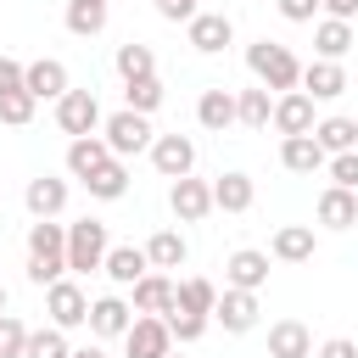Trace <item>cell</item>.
<instances>
[{
    "mask_svg": "<svg viewBox=\"0 0 358 358\" xmlns=\"http://www.w3.org/2000/svg\"><path fill=\"white\" fill-rule=\"evenodd\" d=\"M67 274V229L56 218H34L28 224V285H56Z\"/></svg>",
    "mask_w": 358,
    "mask_h": 358,
    "instance_id": "cell-1",
    "label": "cell"
},
{
    "mask_svg": "<svg viewBox=\"0 0 358 358\" xmlns=\"http://www.w3.org/2000/svg\"><path fill=\"white\" fill-rule=\"evenodd\" d=\"M246 67H252V78L263 84V90H302V62L291 56V45H280V39H257V45H246Z\"/></svg>",
    "mask_w": 358,
    "mask_h": 358,
    "instance_id": "cell-2",
    "label": "cell"
},
{
    "mask_svg": "<svg viewBox=\"0 0 358 358\" xmlns=\"http://www.w3.org/2000/svg\"><path fill=\"white\" fill-rule=\"evenodd\" d=\"M112 241H106V224L101 218H78L67 224V274H95L106 263Z\"/></svg>",
    "mask_w": 358,
    "mask_h": 358,
    "instance_id": "cell-3",
    "label": "cell"
},
{
    "mask_svg": "<svg viewBox=\"0 0 358 358\" xmlns=\"http://www.w3.org/2000/svg\"><path fill=\"white\" fill-rule=\"evenodd\" d=\"M101 140L112 145V157H134V151H151L157 134H151V117H145V112H129V106H123V112H112V117L101 123Z\"/></svg>",
    "mask_w": 358,
    "mask_h": 358,
    "instance_id": "cell-4",
    "label": "cell"
},
{
    "mask_svg": "<svg viewBox=\"0 0 358 358\" xmlns=\"http://www.w3.org/2000/svg\"><path fill=\"white\" fill-rule=\"evenodd\" d=\"M45 313H50V324H62V330H78V324H90V296H84V285L78 280H56V285H45Z\"/></svg>",
    "mask_w": 358,
    "mask_h": 358,
    "instance_id": "cell-5",
    "label": "cell"
},
{
    "mask_svg": "<svg viewBox=\"0 0 358 358\" xmlns=\"http://www.w3.org/2000/svg\"><path fill=\"white\" fill-rule=\"evenodd\" d=\"M123 352H129V358H168V352H173L168 319H162V313H134V324H129V336H123Z\"/></svg>",
    "mask_w": 358,
    "mask_h": 358,
    "instance_id": "cell-6",
    "label": "cell"
},
{
    "mask_svg": "<svg viewBox=\"0 0 358 358\" xmlns=\"http://www.w3.org/2000/svg\"><path fill=\"white\" fill-rule=\"evenodd\" d=\"M106 117H101V101H95V90H67L62 101H56V129L62 134H95Z\"/></svg>",
    "mask_w": 358,
    "mask_h": 358,
    "instance_id": "cell-7",
    "label": "cell"
},
{
    "mask_svg": "<svg viewBox=\"0 0 358 358\" xmlns=\"http://www.w3.org/2000/svg\"><path fill=\"white\" fill-rule=\"evenodd\" d=\"M151 168H157L162 179L196 173V140H190V134H157V140H151Z\"/></svg>",
    "mask_w": 358,
    "mask_h": 358,
    "instance_id": "cell-8",
    "label": "cell"
},
{
    "mask_svg": "<svg viewBox=\"0 0 358 358\" xmlns=\"http://www.w3.org/2000/svg\"><path fill=\"white\" fill-rule=\"evenodd\" d=\"M168 207H173V218H179V224H201V218L213 213V185H207V179H196V173H185V179H173V185H168Z\"/></svg>",
    "mask_w": 358,
    "mask_h": 358,
    "instance_id": "cell-9",
    "label": "cell"
},
{
    "mask_svg": "<svg viewBox=\"0 0 358 358\" xmlns=\"http://www.w3.org/2000/svg\"><path fill=\"white\" fill-rule=\"evenodd\" d=\"M213 319H218L229 336H246V330H257V291L224 285V291H218V302H213Z\"/></svg>",
    "mask_w": 358,
    "mask_h": 358,
    "instance_id": "cell-10",
    "label": "cell"
},
{
    "mask_svg": "<svg viewBox=\"0 0 358 358\" xmlns=\"http://www.w3.org/2000/svg\"><path fill=\"white\" fill-rule=\"evenodd\" d=\"M185 34H190V50H201V56H218L224 45H235V22L224 11H196L185 22Z\"/></svg>",
    "mask_w": 358,
    "mask_h": 358,
    "instance_id": "cell-11",
    "label": "cell"
},
{
    "mask_svg": "<svg viewBox=\"0 0 358 358\" xmlns=\"http://www.w3.org/2000/svg\"><path fill=\"white\" fill-rule=\"evenodd\" d=\"M313 95L308 90H285V95H274V129H280V140L285 134H313Z\"/></svg>",
    "mask_w": 358,
    "mask_h": 358,
    "instance_id": "cell-12",
    "label": "cell"
},
{
    "mask_svg": "<svg viewBox=\"0 0 358 358\" xmlns=\"http://www.w3.org/2000/svg\"><path fill=\"white\" fill-rule=\"evenodd\" d=\"M224 285H241V291H263L268 285V252L257 246H241L224 257Z\"/></svg>",
    "mask_w": 358,
    "mask_h": 358,
    "instance_id": "cell-13",
    "label": "cell"
},
{
    "mask_svg": "<svg viewBox=\"0 0 358 358\" xmlns=\"http://www.w3.org/2000/svg\"><path fill=\"white\" fill-rule=\"evenodd\" d=\"M22 90L34 95V101H62L73 84H67V62H56V56H39V62H28V78H22Z\"/></svg>",
    "mask_w": 358,
    "mask_h": 358,
    "instance_id": "cell-14",
    "label": "cell"
},
{
    "mask_svg": "<svg viewBox=\"0 0 358 358\" xmlns=\"http://www.w3.org/2000/svg\"><path fill=\"white\" fill-rule=\"evenodd\" d=\"M196 123H201L207 134H224L229 123H241V106H235V90H224V84H213V90H201V101H196Z\"/></svg>",
    "mask_w": 358,
    "mask_h": 358,
    "instance_id": "cell-15",
    "label": "cell"
},
{
    "mask_svg": "<svg viewBox=\"0 0 358 358\" xmlns=\"http://www.w3.org/2000/svg\"><path fill=\"white\" fill-rule=\"evenodd\" d=\"M302 90H308L313 101H336V95H347V67H341V62L313 56V62L302 67Z\"/></svg>",
    "mask_w": 358,
    "mask_h": 358,
    "instance_id": "cell-16",
    "label": "cell"
},
{
    "mask_svg": "<svg viewBox=\"0 0 358 358\" xmlns=\"http://www.w3.org/2000/svg\"><path fill=\"white\" fill-rule=\"evenodd\" d=\"M112 162V145L101 140V134H78V140H67V173L84 185L95 168H106Z\"/></svg>",
    "mask_w": 358,
    "mask_h": 358,
    "instance_id": "cell-17",
    "label": "cell"
},
{
    "mask_svg": "<svg viewBox=\"0 0 358 358\" xmlns=\"http://www.w3.org/2000/svg\"><path fill=\"white\" fill-rule=\"evenodd\" d=\"M129 324H134V302H123V296H95L90 302V330L95 336H129Z\"/></svg>",
    "mask_w": 358,
    "mask_h": 358,
    "instance_id": "cell-18",
    "label": "cell"
},
{
    "mask_svg": "<svg viewBox=\"0 0 358 358\" xmlns=\"http://www.w3.org/2000/svg\"><path fill=\"white\" fill-rule=\"evenodd\" d=\"M22 201H28V213H34V218H56V213L67 207V179H56V173H39V179H28Z\"/></svg>",
    "mask_w": 358,
    "mask_h": 358,
    "instance_id": "cell-19",
    "label": "cell"
},
{
    "mask_svg": "<svg viewBox=\"0 0 358 358\" xmlns=\"http://www.w3.org/2000/svg\"><path fill=\"white\" fill-rule=\"evenodd\" d=\"M173 285L179 280H168L162 268H151V274H140L129 291H134V313H168L173 308Z\"/></svg>",
    "mask_w": 358,
    "mask_h": 358,
    "instance_id": "cell-20",
    "label": "cell"
},
{
    "mask_svg": "<svg viewBox=\"0 0 358 358\" xmlns=\"http://www.w3.org/2000/svg\"><path fill=\"white\" fill-rule=\"evenodd\" d=\"M268 358H313V336L302 319H280L268 324Z\"/></svg>",
    "mask_w": 358,
    "mask_h": 358,
    "instance_id": "cell-21",
    "label": "cell"
},
{
    "mask_svg": "<svg viewBox=\"0 0 358 358\" xmlns=\"http://www.w3.org/2000/svg\"><path fill=\"white\" fill-rule=\"evenodd\" d=\"M280 162H285L291 173H319L330 157H324V145H319L313 134H285V140H280Z\"/></svg>",
    "mask_w": 358,
    "mask_h": 358,
    "instance_id": "cell-22",
    "label": "cell"
},
{
    "mask_svg": "<svg viewBox=\"0 0 358 358\" xmlns=\"http://www.w3.org/2000/svg\"><path fill=\"white\" fill-rule=\"evenodd\" d=\"M252 201H257L252 173H218V179H213V207H218V213H246Z\"/></svg>",
    "mask_w": 358,
    "mask_h": 358,
    "instance_id": "cell-23",
    "label": "cell"
},
{
    "mask_svg": "<svg viewBox=\"0 0 358 358\" xmlns=\"http://www.w3.org/2000/svg\"><path fill=\"white\" fill-rule=\"evenodd\" d=\"M319 224L324 229H352L358 224V190H341V185H330L324 196H319Z\"/></svg>",
    "mask_w": 358,
    "mask_h": 358,
    "instance_id": "cell-24",
    "label": "cell"
},
{
    "mask_svg": "<svg viewBox=\"0 0 358 358\" xmlns=\"http://www.w3.org/2000/svg\"><path fill=\"white\" fill-rule=\"evenodd\" d=\"M101 274L112 285H134L140 274H151V257H145V246H112L106 263H101Z\"/></svg>",
    "mask_w": 358,
    "mask_h": 358,
    "instance_id": "cell-25",
    "label": "cell"
},
{
    "mask_svg": "<svg viewBox=\"0 0 358 358\" xmlns=\"http://www.w3.org/2000/svg\"><path fill=\"white\" fill-rule=\"evenodd\" d=\"M352 45H358V39H352V22H341V17H319V22H313V50H319L324 62H341Z\"/></svg>",
    "mask_w": 358,
    "mask_h": 358,
    "instance_id": "cell-26",
    "label": "cell"
},
{
    "mask_svg": "<svg viewBox=\"0 0 358 358\" xmlns=\"http://www.w3.org/2000/svg\"><path fill=\"white\" fill-rule=\"evenodd\" d=\"M313 246H319V241H313V224H280V229H274V257H280V263H308Z\"/></svg>",
    "mask_w": 358,
    "mask_h": 358,
    "instance_id": "cell-27",
    "label": "cell"
},
{
    "mask_svg": "<svg viewBox=\"0 0 358 358\" xmlns=\"http://www.w3.org/2000/svg\"><path fill=\"white\" fill-rule=\"evenodd\" d=\"M112 17V0H67V34L78 39H95Z\"/></svg>",
    "mask_w": 358,
    "mask_h": 358,
    "instance_id": "cell-28",
    "label": "cell"
},
{
    "mask_svg": "<svg viewBox=\"0 0 358 358\" xmlns=\"http://www.w3.org/2000/svg\"><path fill=\"white\" fill-rule=\"evenodd\" d=\"M313 140L324 145V157L358 151V117H319V123H313Z\"/></svg>",
    "mask_w": 358,
    "mask_h": 358,
    "instance_id": "cell-29",
    "label": "cell"
},
{
    "mask_svg": "<svg viewBox=\"0 0 358 358\" xmlns=\"http://www.w3.org/2000/svg\"><path fill=\"white\" fill-rule=\"evenodd\" d=\"M112 67H117V78H123V84H134V78H151V73H157V56H151V45L129 39V45H117Z\"/></svg>",
    "mask_w": 358,
    "mask_h": 358,
    "instance_id": "cell-30",
    "label": "cell"
},
{
    "mask_svg": "<svg viewBox=\"0 0 358 358\" xmlns=\"http://www.w3.org/2000/svg\"><path fill=\"white\" fill-rule=\"evenodd\" d=\"M84 190H90L95 201H117V196H129V168H123V157H112L106 168H95V173L84 179Z\"/></svg>",
    "mask_w": 358,
    "mask_h": 358,
    "instance_id": "cell-31",
    "label": "cell"
},
{
    "mask_svg": "<svg viewBox=\"0 0 358 358\" xmlns=\"http://www.w3.org/2000/svg\"><path fill=\"white\" fill-rule=\"evenodd\" d=\"M145 257H151V268H162V274H168V268H179V263L190 257V246H185V235H179V229H157V235L145 241Z\"/></svg>",
    "mask_w": 358,
    "mask_h": 358,
    "instance_id": "cell-32",
    "label": "cell"
},
{
    "mask_svg": "<svg viewBox=\"0 0 358 358\" xmlns=\"http://www.w3.org/2000/svg\"><path fill=\"white\" fill-rule=\"evenodd\" d=\"M235 106H241V123L246 129H268L274 123V95L257 84V90H235Z\"/></svg>",
    "mask_w": 358,
    "mask_h": 358,
    "instance_id": "cell-33",
    "label": "cell"
},
{
    "mask_svg": "<svg viewBox=\"0 0 358 358\" xmlns=\"http://www.w3.org/2000/svg\"><path fill=\"white\" fill-rule=\"evenodd\" d=\"M173 302H179V308H190V313H213L218 285H213V280H201V274H190V280H179V285H173Z\"/></svg>",
    "mask_w": 358,
    "mask_h": 358,
    "instance_id": "cell-34",
    "label": "cell"
},
{
    "mask_svg": "<svg viewBox=\"0 0 358 358\" xmlns=\"http://www.w3.org/2000/svg\"><path fill=\"white\" fill-rule=\"evenodd\" d=\"M162 319H168V330H173V341H179V347L201 341V336H207V324H213V313H190V308H179V302H173Z\"/></svg>",
    "mask_w": 358,
    "mask_h": 358,
    "instance_id": "cell-35",
    "label": "cell"
},
{
    "mask_svg": "<svg viewBox=\"0 0 358 358\" xmlns=\"http://www.w3.org/2000/svg\"><path fill=\"white\" fill-rule=\"evenodd\" d=\"M22 358H73V347H67V330H62V324L28 330V347H22Z\"/></svg>",
    "mask_w": 358,
    "mask_h": 358,
    "instance_id": "cell-36",
    "label": "cell"
},
{
    "mask_svg": "<svg viewBox=\"0 0 358 358\" xmlns=\"http://www.w3.org/2000/svg\"><path fill=\"white\" fill-rule=\"evenodd\" d=\"M123 106H129V112H145V117H151V112L162 106V78L151 73V78H134V84H123Z\"/></svg>",
    "mask_w": 358,
    "mask_h": 358,
    "instance_id": "cell-37",
    "label": "cell"
},
{
    "mask_svg": "<svg viewBox=\"0 0 358 358\" xmlns=\"http://www.w3.org/2000/svg\"><path fill=\"white\" fill-rule=\"evenodd\" d=\"M34 106H39V101H34L28 90H6V95H0V123L22 129V123H34Z\"/></svg>",
    "mask_w": 358,
    "mask_h": 358,
    "instance_id": "cell-38",
    "label": "cell"
},
{
    "mask_svg": "<svg viewBox=\"0 0 358 358\" xmlns=\"http://www.w3.org/2000/svg\"><path fill=\"white\" fill-rule=\"evenodd\" d=\"M22 347H28V324L17 313H0V358H22Z\"/></svg>",
    "mask_w": 358,
    "mask_h": 358,
    "instance_id": "cell-39",
    "label": "cell"
},
{
    "mask_svg": "<svg viewBox=\"0 0 358 358\" xmlns=\"http://www.w3.org/2000/svg\"><path fill=\"white\" fill-rule=\"evenodd\" d=\"M324 173H330V185H341V190H358V151H336V157L324 162Z\"/></svg>",
    "mask_w": 358,
    "mask_h": 358,
    "instance_id": "cell-40",
    "label": "cell"
},
{
    "mask_svg": "<svg viewBox=\"0 0 358 358\" xmlns=\"http://www.w3.org/2000/svg\"><path fill=\"white\" fill-rule=\"evenodd\" d=\"M274 6H280V17H285V22H313L324 0H274Z\"/></svg>",
    "mask_w": 358,
    "mask_h": 358,
    "instance_id": "cell-41",
    "label": "cell"
},
{
    "mask_svg": "<svg viewBox=\"0 0 358 358\" xmlns=\"http://www.w3.org/2000/svg\"><path fill=\"white\" fill-rule=\"evenodd\" d=\"M22 78H28V67H22L17 56H0V95H6V90H22Z\"/></svg>",
    "mask_w": 358,
    "mask_h": 358,
    "instance_id": "cell-42",
    "label": "cell"
},
{
    "mask_svg": "<svg viewBox=\"0 0 358 358\" xmlns=\"http://www.w3.org/2000/svg\"><path fill=\"white\" fill-rule=\"evenodd\" d=\"M157 17H168V22H190V17H196V0H157Z\"/></svg>",
    "mask_w": 358,
    "mask_h": 358,
    "instance_id": "cell-43",
    "label": "cell"
},
{
    "mask_svg": "<svg viewBox=\"0 0 358 358\" xmlns=\"http://www.w3.org/2000/svg\"><path fill=\"white\" fill-rule=\"evenodd\" d=\"M313 358H358V341H347V336H330Z\"/></svg>",
    "mask_w": 358,
    "mask_h": 358,
    "instance_id": "cell-44",
    "label": "cell"
},
{
    "mask_svg": "<svg viewBox=\"0 0 358 358\" xmlns=\"http://www.w3.org/2000/svg\"><path fill=\"white\" fill-rule=\"evenodd\" d=\"M324 11L341 17V22H352V17H358V0H324Z\"/></svg>",
    "mask_w": 358,
    "mask_h": 358,
    "instance_id": "cell-45",
    "label": "cell"
},
{
    "mask_svg": "<svg viewBox=\"0 0 358 358\" xmlns=\"http://www.w3.org/2000/svg\"><path fill=\"white\" fill-rule=\"evenodd\" d=\"M73 358H106L101 347H73Z\"/></svg>",
    "mask_w": 358,
    "mask_h": 358,
    "instance_id": "cell-46",
    "label": "cell"
},
{
    "mask_svg": "<svg viewBox=\"0 0 358 358\" xmlns=\"http://www.w3.org/2000/svg\"><path fill=\"white\" fill-rule=\"evenodd\" d=\"M0 313H6V285H0Z\"/></svg>",
    "mask_w": 358,
    "mask_h": 358,
    "instance_id": "cell-47",
    "label": "cell"
},
{
    "mask_svg": "<svg viewBox=\"0 0 358 358\" xmlns=\"http://www.w3.org/2000/svg\"><path fill=\"white\" fill-rule=\"evenodd\" d=\"M168 358H179V352H168Z\"/></svg>",
    "mask_w": 358,
    "mask_h": 358,
    "instance_id": "cell-48",
    "label": "cell"
}]
</instances>
